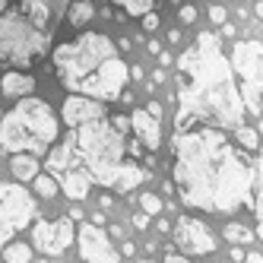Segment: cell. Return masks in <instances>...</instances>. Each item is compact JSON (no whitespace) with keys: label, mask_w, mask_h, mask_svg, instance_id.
<instances>
[{"label":"cell","mask_w":263,"mask_h":263,"mask_svg":"<svg viewBox=\"0 0 263 263\" xmlns=\"http://www.w3.org/2000/svg\"><path fill=\"white\" fill-rule=\"evenodd\" d=\"M175 184L187 206L203 213H235L254 206V162L222 127H187L175 134Z\"/></svg>","instance_id":"obj_1"},{"label":"cell","mask_w":263,"mask_h":263,"mask_svg":"<svg viewBox=\"0 0 263 263\" xmlns=\"http://www.w3.org/2000/svg\"><path fill=\"white\" fill-rule=\"evenodd\" d=\"M181 89H178V115L175 130L194 124L210 127H238L244 121V102L232 61L219 48V35L200 32L197 42L178 58Z\"/></svg>","instance_id":"obj_2"},{"label":"cell","mask_w":263,"mask_h":263,"mask_svg":"<svg viewBox=\"0 0 263 263\" xmlns=\"http://www.w3.org/2000/svg\"><path fill=\"white\" fill-rule=\"evenodd\" d=\"M51 58L70 92H83L99 102H115L124 96L127 64L118 58V48L108 35L86 32L83 39L54 48Z\"/></svg>","instance_id":"obj_3"},{"label":"cell","mask_w":263,"mask_h":263,"mask_svg":"<svg viewBox=\"0 0 263 263\" xmlns=\"http://www.w3.org/2000/svg\"><path fill=\"white\" fill-rule=\"evenodd\" d=\"M73 146H77V156L83 159L92 184H102L108 191L127 194L140 187L149 175L137 159L127 156V134H121L108 121V115L83 127H73Z\"/></svg>","instance_id":"obj_4"},{"label":"cell","mask_w":263,"mask_h":263,"mask_svg":"<svg viewBox=\"0 0 263 263\" xmlns=\"http://www.w3.org/2000/svg\"><path fill=\"white\" fill-rule=\"evenodd\" d=\"M61 121L54 108L42 99L23 96V102L0 118V149L4 153H32L39 156L58 140Z\"/></svg>","instance_id":"obj_5"},{"label":"cell","mask_w":263,"mask_h":263,"mask_svg":"<svg viewBox=\"0 0 263 263\" xmlns=\"http://www.w3.org/2000/svg\"><path fill=\"white\" fill-rule=\"evenodd\" d=\"M51 35L42 32L39 26H32L29 20H23L20 10L7 13L0 20V61H7L13 67H29L48 51Z\"/></svg>","instance_id":"obj_6"},{"label":"cell","mask_w":263,"mask_h":263,"mask_svg":"<svg viewBox=\"0 0 263 263\" xmlns=\"http://www.w3.org/2000/svg\"><path fill=\"white\" fill-rule=\"evenodd\" d=\"M45 168H48V175L58 181V187H61V191H64L73 203H80V200L89 197L92 178H89V172H86L83 159L77 156V146H73V130H70V137H64V140L48 153Z\"/></svg>","instance_id":"obj_7"},{"label":"cell","mask_w":263,"mask_h":263,"mask_svg":"<svg viewBox=\"0 0 263 263\" xmlns=\"http://www.w3.org/2000/svg\"><path fill=\"white\" fill-rule=\"evenodd\" d=\"M232 70L238 80V92L244 111H254V118L260 115V96H263V42H238L232 48Z\"/></svg>","instance_id":"obj_8"},{"label":"cell","mask_w":263,"mask_h":263,"mask_svg":"<svg viewBox=\"0 0 263 263\" xmlns=\"http://www.w3.org/2000/svg\"><path fill=\"white\" fill-rule=\"evenodd\" d=\"M35 216H39V203L29 197L26 187L0 181V248L13 241Z\"/></svg>","instance_id":"obj_9"},{"label":"cell","mask_w":263,"mask_h":263,"mask_svg":"<svg viewBox=\"0 0 263 263\" xmlns=\"http://www.w3.org/2000/svg\"><path fill=\"white\" fill-rule=\"evenodd\" d=\"M73 238H77V229H73V219L61 216V219H42L32 225V248H39L45 257H61Z\"/></svg>","instance_id":"obj_10"},{"label":"cell","mask_w":263,"mask_h":263,"mask_svg":"<svg viewBox=\"0 0 263 263\" xmlns=\"http://www.w3.org/2000/svg\"><path fill=\"white\" fill-rule=\"evenodd\" d=\"M175 244L178 251L187 254V257H200V254H213L216 251V235L210 232V225L197 216H178L175 222Z\"/></svg>","instance_id":"obj_11"},{"label":"cell","mask_w":263,"mask_h":263,"mask_svg":"<svg viewBox=\"0 0 263 263\" xmlns=\"http://www.w3.org/2000/svg\"><path fill=\"white\" fill-rule=\"evenodd\" d=\"M77 241H80V260L83 263H121V254L111 244V238L102 225L86 222L77 235Z\"/></svg>","instance_id":"obj_12"},{"label":"cell","mask_w":263,"mask_h":263,"mask_svg":"<svg viewBox=\"0 0 263 263\" xmlns=\"http://www.w3.org/2000/svg\"><path fill=\"white\" fill-rule=\"evenodd\" d=\"M61 115H64V124L73 130V127H83V124H89V121L105 118L108 111H105V102L92 99V96H83V92H73V96H67Z\"/></svg>","instance_id":"obj_13"},{"label":"cell","mask_w":263,"mask_h":263,"mask_svg":"<svg viewBox=\"0 0 263 263\" xmlns=\"http://www.w3.org/2000/svg\"><path fill=\"white\" fill-rule=\"evenodd\" d=\"M130 130H134V137L143 143L146 153H156V149L162 146V127H159V118H153L146 108L130 115Z\"/></svg>","instance_id":"obj_14"},{"label":"cell","mask_w":263,"mask_h":263,"mask_svg":"<svg viewBox=\"0 0 263 263\" xmlns=\"http://www.w3.org/2000/svg\"><path fill=\"white\" fill-rule=\"evenodd\" d=\"M23 13L32 26H39L42 32H54V7L48 0H23Z\"/></svg>","instance_id":"obj_15"},{"label":"cell","mask_w":263,"mask_h":263,"mask_svg":"<svg viewBox=\"0 0 263 263\" xmlns=\"http://www.w3.org/2000/svg\"><path fill=\"white\" fill-rule=\"evenodd\" d=\"M0 89H4V96H10V99L32 96V92H35V77L10 70V73H4V80H0Z\"/></svg>","instance_id":"obj_16"},{"label":"cell","mask_w":263,"mask_h":263,"mask_svg":"<svg viewBox=\"0 0 263 263\" xmlns=\"http://www.w3.org/2000/svg\"><path fill=\"white\" fill-rule=\"evenodd\" d=\"M10 172L16 181H32L35 175H39V156H32V153H13L10 159Z\"/></svg>","instance_id":"obj_17"},{"label":"cell","mask_w":263,"mask_h":263,"mask_svg":"<svg viewBox=\"0 0 263 263\" xmlns=\"http://www.w3.org/2000/svg\"><path fill=\"white\" fill-rule=\"evenodd\" d=\"M257 194H254V206L251 210L257 213V238L263 241V124H260V162H257Z\"/></svg>","instance_id":"obj_18"},{"label":"cell","mask_w":263,"mask_h":263,"mask_svg":"<svg viewBox=\"0 0 263 263\" xmlns=\"http://www.w3.org/2000/svg\"><path fill=\"white\" fill-rule=\"evenodd\" d=\"M4 257H7V263H32V244L13 238L4 244Z\"/></svg>","instance_id":"obj_19"},{"label":"cell","mask_w":263,"mask_h":263,"mask_svg":"<svg viewBox=\"0 0 263 263\" xmlns=\"http://www.w3.org/2000/svg\"><path fill=\"white\" fill-rule=\"evenodd\" d=\"M92 13H96V7H92L89 0H80V4H73V7L67 10V23H70V26H86V23L92 20Z\"/></svg>","instance_id":"obj_20"},{"label":"cell","mask_w":263,"mask_h":263,"mask_svg":"<svg viewBox=\"0 0 263 263\" xmlns=\"http://www.w3.org/2000/svg\"><path fill=\"white\" fill-rule=\"evenodd\" d=\"M222 235L229 238V241H235V244H251V241H254V232L244 229V225H238V222H225Z\"/></svg>","instance_id":"obj_21"},{"label":"cell","mask_w":263,"mask_h":263,"mask_svg":"<svg viewBox=\"0 0 263 263\" xmlns=\"http://www.w3.org/2000/svg\"><path fill=\"white\" fill-rule=\"evenodd\" d=\"M235 137H238L241 149H248V153H254V149H260V130H254V127H241V124H238Z\"/></svg>","instance_id":"obj_22"},{"label":"cell","mask_w":263,"mask_h":263,"mask_svg":"<svg viewBox=\"0 0 263 263\" xmlns=\"http://www.w3.org/2000/svg\"><path fill=\"white\" fill-rule=\"evenodd\" d=\"M35 181V191H39V197H58V191H61V187H58V181H54L51 175H35L32 178Z\"/></svg>","instance_id":"obj_23"},{"label":"cell","mask_w":263,"mask_h":263,"mask_svg":"<svg viewBox=\"0 0 263 263\" xmlns=\"http://www.w3.org/2000/svg\"><path fill=\"white\" fill-rule=\"evenodd\" d=\"M118 7H124L127 13H134V16H143L146 10H153V4L156 0H115Z\"/></svg>","instance_id":"obj_24"},{"label":"cell","mask_w":263,"mask_h":263,"mask_svg":"<svg viewBox=\"0 0 263 263\" xmlns=\"http://www.w3.org/2000/svg\"><path fill=\"white\" fill-rule=\"evenodd\" d=\"M140 206H143L146 216H159V213H162V200H159L156 194H143V197H140Z\"/></svg>","instance_id":"obj_25"},{"label":"cell","mask_w":263,"mask_h":263,"mask_svg":"<svg viewBox=\"0 0 263 263\" xmlns=\"http://www.w3.org/2000/svg\"><path fill=\"white\" fill-rule=\"evenodd\" d=\"M143 29H146V32H156V29H159V13L146 10V13H143Z\"/></svg>","instance_id":"obj_26"},{"label":"cell","mask_w":263,"mask_h":263,"mask_svg":"<svg viewBox=\"0 0 263 263\" xmlns=\"http://www.w3.org/2000/svg\"><path fill=\"white\" fill-rule=\"evenodd\" d=\"M130 222H134V229H140V232H146V229H149V216H146V213H137Z\"/></svg>","instance_id":"obj_27"},{"label":"cell","mask_w":263,"mask_h":263,"mask_svg":"<svg viewBox=\"0 0 263 263\" xmlns=\"http://www.w3.org/2000/svg\"><path fill=\"white\" fill-rule=\"evenodd\" d=\"M162 263H194V260L187 257V254H175V251H172V254H165V260H162Z\"/></svg>","instance_id":"obj_28"},{"label":"cell","mask_w":263,"mask_h":263,"mask_svg":"<svg viewBox=\"0 0 263 263\" xmlns=\"http://www.w3.org/2000/svg\"><path fill=\"white\" fill-rule=\"evenodd\" d=\"M225 16H229V13H225V7H213V10H210V20L219 23V26L225 23Z\"/></svg>","instance_id":"obj_29"},{"label":"cell","mask_w":263,"mask_h":263,"mask_svg":"<svg viewBox=\"0 0 263 263\" xmlns=\"http://www.w3.org/2000/svg\"><path fill=\"white\" fill-rule=\"evenodd\" d=\"M67 216H70L73 222H83V219H86V213H83V206H80V203H73V206H70V213H67Z\"/></svg>","instance_id":"obj_30"},{"label":"cell","mask_w":263,"mask_h":263,"mask_svg":"<svg viewBox=\"0 0 263 263\" xmlns=\"http://www.w3.org/2000/svg\"><path fill=\"white\" fill-rule=\"evenodd\" d=\"M181 20L184 23H197V10L194 7H181Z\"/></svg>","instance_id":"obj_31"},{"label":"cell","mask_w":263,"mask_h":263,"mask_svg":"<svg viewBox=\"0 0 263 263\" xmlns=\"http://www.w3.org/2000/svg\"><path fill=\"white\" fill-rule=\"evenodd\" d=\"M241 263H263V254L251 251V254H244V260H241Z\"/></svg>","instance_id":"obj_32"},{"label":"cell","mask_w":263,"mask_h":263,"mask_svg":"<svg viewBox=\"0 0 263 263\" xmlns=\"http://www.w3.org/2000/svg\"><path fill=\"white\" fill-rule=\"evenodd\" d=\"M146 111H149L153 118H162V105H159V102H149V108H146Z\"/></svg>","instance_id":"obj_33"},{"label":"cell","mask_w":263,"mask_h":263,"mask_svg":"<svg viewBox=\"0 0 263 263\" xmlns=\"http://www.w3.org/2000/svg\"><path fill=\"white\" fill-rule=\"evenodd\" d=\"M134 251H137V244H134V241H124V244H121V254H127V257H130Z\"/></svg>","instance_id":"obj_34"},{"label":"cell","mask_w":263,"mask_h":263,"mask_svg":"<svg viewBox=\"0 0 263 263\" xmlns=\"http://www.w3.org/2000/svg\"><path fill=\"white\" fill-rule=\"evenodd\" d=\"M108 238H124V229H121V225H111V229H108Z\"/></svg>","instance_id":"obj_35"},{"label":"cell","mask_w":263,"mask_h":263,"mask_svg":"<svg viewBox=\"0 0 263 263\" xmlns=\"http://www.w3.org/2000/svg\"><path fill=\"white\" fill-rule=\"evenodd\" d=\"M229 257H232L235 263H241V260H244V251H241V248H232V251H229Z\"/></svg>","instance_id":"obj_36"},{"label":"cell","mask_w":263,"mask_h":263,"mask_svg":"<svg viewBox=\"0 0 263 263\" xmlns=\"http://www.w3.org/2000/svg\"><path fill=\"white\" fill-rule=\"evenodd\" d=\"M257 16H260V20H263V4H257Z\"/></svg>","instance_id":"obj_37"},{"label":"cell","mask_w":263,"mask_h":263,"mask_svg":"<svg viewBox=\"0 0 263 263\" xmlns=\"http://www.w3.org/2000/svg\"><path fill=\"white\" fill-rule=\"evenodd\" d=\"M32 263H48V260H32Z\"/></svg>","instance_id":"obj_38"},{"label":"cell","mask_w":263,"mask_h":263,"mask_svg":"<svg viewBox=\"0 0 263 263\" xmlns=\"http://www.w3.org/2000/svg\"><path fill=\"white\" fill-rule=\"evenodd\" d=\"M140 263H156V260H140Z\"/></svg>","instance_id":"obj_39"},{"label":"cell","mask_w":263,"mask_h":263,"mask_svg":"<svg viewBox=\"0 0 263 263\" xmlns=\"http://www.w3.org/2000/svg\"><path fill=\"white\" fill-rule=\"evenodd\" d=\"M4 4H7V0H0V10H4Z\"/></svg>","instance_id":"obj_40"}]
</instances>
